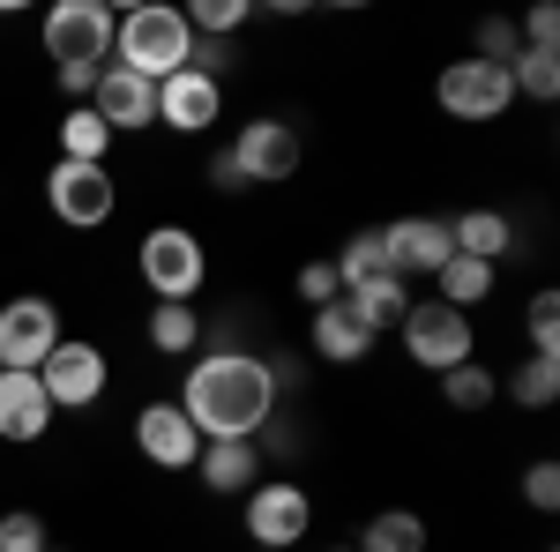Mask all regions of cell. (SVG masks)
Returning a JSON list of instances; mask_svg holds the SVG:
<instances>
[{
  "label": "cell",
  "instance_id": "cell-1",
  "mask_svg": "<svg viewBox=\"0 0 560 552\" xmlns=\"http://www.w3.org/2000/svg\"><path fill=\"white\" fill-rule=\"evenodd\" d=\"M179 411L202 441H255L261 425L277 419V388H269V366L255 351H210L187 366L179 381Z\"/></svg>",
  "mask_w": 560,
  "mask_h": 552
},
{
  "label": "cell",
  "instance_id": "cell-2",
  "mask_svg": "<svg viewBox=\"0 0 560 552\" xmlns=\"http://www.w3.org/2000/svg\"><path fill=\"white\" fill-rule=\"evenodd\" d=\"M113 8L105 0H52L45 8V52L60 60V90L68 97H90L97 75L113 68Z\"/></svg>",
  "mask_w": 560,
  "mask_h": 552
},
{
  "label": "cell",
  "instance_id": "cell-3",
  "mask_svg": "<svg viewBox=\"0 0 560 552\" xmlns=\"http://www.w3.org/2000/svg\"><path fill=\"white\" fill-rule=\"evenodd\" d=\"M187 45H195L187 15L150 0V8H128V15L113 23V68H128L142 83H165V75L187 68Z\"/></svg>",
  "mask_w": 560,
  "mask_h": 552
},
{
  "label": "cell",
  "instance_id": "cell-4",
  "mask_svg": "<svg viewBox=\"0 0 560 552\" xmlns=\"http://www.w3.org/2000/svg\"><path fill=\"white\" fill-rule=\"evenodd\" d=\"M135 269H142L150 298H187V306H195L202 277H210V255H202V239H195L187 224H150L142 247H135Z\"/></svg>",
  "mask_w": 560,
  "mask_h": 552
},
{
  "label": "cell",
  "instance_id": "cell-5",
  "mask_svg": "<svg viewBox=\"0 0 560 552\" xmlns=\"http://www.w3.org/2000/svg\"><path fill=\"white\" fill-rule=\"evenodd\" d=\"M404 351L427 366V374H448V366H464L478 359V337H471V314H456V306H441V298H419L404 321Z\"/></svg>",
  "mask_w": 560,
  "mask_h": 552
},
{
  "label": "cell",
  "instance_id": "cell-6",
  "mask_svg": "<svg viewBox=\"0 0 560 552\" xmlns=\"http://www.w3.org/2000/svg\"><path fill=\"white\" fill-rule=\"evenodd\" d=\"M60 337L68 329H60V306L52 298H38V292L8 298L0 306V374H38Z\"/></svg>",
  "mask_w": 560,
  "mask_h": 552
},
{
  "label": "cell",
  "instance_id": "cell-7",
  "mask_svg": "<svg viewBox=\"0 0 560 552\" xmlns=\"http://www.w3.org/2000/svg\"><path fill=\"white\" fill-rule=\"evenodd\" d=\"M433 97H441V113L448 120H501L509 105H516V83H509V68H493V60H448L441 68V83H433Z\"/></svg>",
  "mask_w": 560,
  "mask_h": 552
},
{
  "label": "cell",
  "instance_id": "cell-8",
  "mask_svg": "<svg viewBox=\"0 0 560 552\" xmlns=\"http://www.w3.org/2000/svg\"><path fill=\"white\" fill-rule=\"evenodd\" d=\"M38 388H45V403H52V411H90V403L113 388V366H105V351H97V343L60 337V343H52V359L38 366Z\"/></svg>",
  "mask_w": 560,
  "mask_h": 552
},
{
  "label": "cell",
  "instance_id": "cell-9",
  "mask_svg": "<svg viewBox=\"0 0 560 552\" xmlns=\"http://www.w3.org/2000/svg\"><path fill=\"white\" fill-rule=\"evenodd\" d=\"M306 522H314V493L292 485V478H261L255 493H247V538L269 552H300Z\"/></svg>",
  "mask_w": 560,
  "mask_h": 552
},
{
  "label": "cell",
  "instance_id": "cell-10",
  "mask_svg": "<svg viewBox=\"0 0 560 552\" xmlns=\"http://www.w3.org/2000/svg\"><path fill=\"white\" fill-rule=\"evenodd\" d=\"M45 202H52V216L60 224H75V232H97L105 216L120 210V187H113V172L105 165H60L45 172Z\"/></svg>",
  "mask_w": 560,
  "mask_h": 552
},
{
  "label": "cell",
  "instance_id": "cell-11",
  "mask_svg": "<svg viewBox=\"0 0 560 552\" xmlns=\"http://www.w3.org/2000/svg\"><path fill=\"white\" fill-rule=\"evenodd\" d=\"M224 150H232V165H240L247 187H277V179L300 172V128L292 120H247Z\"/></svg>",
  "mask_w": 560,
  "mask_h": 552
},
{
  "label": "cell",
  "instance_id": "cell-12",
  "mask_svg": "<svg viewBox=\"0 0 560 552\" xmlns=\"http://www.w3.org/2000/svg\"><path fill=\"white\" fill-rule=\"evenodd\" d=\"M135 448H142L158 470H195L202 433L187 425V411H179V403H165V396H158V403H142V411H135Z\"/></svg>",
  "mask_w": 560,
  "mask_h": 552
},
{
  "label": "cell",
  "instance_id": "cell-13",
  "mask_svg": "<svg viewBox=\"0 0 560 552\" xmlns=\"http://www.w3.org/2000/svg\"><path fill=\"white\" fill-rule=\"evenodd\" d=\"M382 239H388V269H396V277H433L441 261L456 255L448 216H396Z\"/></svg>",
  "mask_w": 560,
  "mask_h": 552
},
{
  "label": "cell",
  "instance_id": "cell-14",
  "mask_svg": "<svg viewBox=\"0 0 560 552\" xmlns=\"http://www.w3.org/2000/svg\"><path fill=\"white\" fill-rule=\"evenodd\" d=\"M158 120L173 134H202L224 120V83H210V75H195V68H179V75H165L158 83Z\"/></svg>",
  "mask_w": 560,
  "mask_h": 552
},
{
  "label": "cell",
  "instance_id": "cell-15",
  "mask_svg": "<svg viewBox=\"0 0 560 552\" xmlns=\"http://www.w3.org/2000/svg\"><path fill=\"white\" fill-rule=\"evenodd\" d=\"M97 105V120L113 134H135V128H158V83H142V75H128V68H105L97 75V90H90Z\"/></svg>",
  "mask_w": 560,
  "mask_h": 552
},
{
  "label": "cell",
  "instance_id": "cell-16",
  "mask_svg": "<svg viewBox=\"0 0 560 552\" xmlns=\"http://www.w3.org/2000/svg\"><path fill=\"white\" fill-rule=\"evenodd\" d=\"M52 403H45L38 374H0V441H45Z\"/></svg>",
  "mask_w": 560,
  "mask_h": 552
},
{
  "label": "cell",
  "instance_id": "cell-17",
  "mask_svg": "<svg viewBox=\"0 0 560 552\" xmlns=\"http://www.w3.org/2000/svg\"><path fill=\"white\" fill-rule=\"evenodd\" d=\"M195 470H202L210 493H255L261 485V448L255 441H202Z\"/></svg>",
  "mask_w": 560,
  "mask_h": 552
},
{
  "label": "cell",
  "instance_id": "cell-18",
  "mask_svg": "<svg viewBox=\"0 0 560 552\" xmlns=\"http://www.w3.org/2000/svg\"><path fill=\"white\" fill-rule=\"evenodd\" d=\"M306 343H314V359H329V366H359V359L374 351V329H359V321L345 314V298H337V306H322V314H314Z\"/></svg>",
  "mask_w": 560,
  "mask_h": 552
},
{
  "label": "cell",
  "instance_id": "cell-19",
  "mask_svg": "<svg viewBox=\"0 0 560 552\" xmlns=\"http://www.w3.org/2000/svg\"><path fill=\"white\" fill-rule=\"evenodd\" d=\"M345 314L359 321V329H396L404 314H411V292H404V277H374V284H351L345 292Z\"/></svg>",
  "mask_w": 560,
  "mask_h": 552
},
{
  "label": "cell",
  "instance_id": "cell-20",
  "mask_svg": "<svg viewBox=\"0 0 560 552\" xmlns=\"http://www.w3.org/2000/svg\"><path fill=\"white\" fill-rule=\"evenodd\" d=\"M456 255H471V261H501V255H516V224L501 210H464L456 224Z\"/></svg>",
  "mask_w": 560,
  "mask_h": 552
},
{
  "label": "cell",
  "instance_id": "cell-21",
  "mask_svg": "<svg viewBox=\"0 0 560 552\" xmlns=\"http://www.w3.org/2000/svg\"><path fill=\"white\" fill-rule=\"evenodd\" d=\"M433 284H441V306H456V314H471L478 298H493V261L448 255L441 269H433Z\"/></svg>",
  "mask_w": 560,
  "mask_h": 552
},
{
  "label": "cell",
  "instance_id": "cell-22",
  "mask_svg": "<svg viewBox=\"0 0 560 552\" xmlns=\"http://www.w3.org/2000/svg\"><path fill=\"white\" fill-rule=\"evenodd\" d=\"M150 343H158L165 359H187V351L202 343V314H195L187 298H158V306H150Z\"/></svg>",
  "mask_w": 560,
  "mask_h": 552
},
{
  "label": "cell",
  "instance_id": "cell-23",
  "mask_svg": "<svg viewBox=\"0 0 560 552\" xmlns=\"http://www.w3.org/2000/svg\"><path fill=\"white\" fill-rule=\"evenodd\" d=\"M351 552H427V522H419L411 508H382L366 530H359Z\"/></svg>",
  "mask_w": 560,
  "mask_h": 552
},
{
  "label": "cell",
  "instance_id": "cell-24",
  "mask_svg": "<svg viewBox=\"0 0 560 552\" xmlns=\"http://www.w3.org/2000/svg\"><path fill=\"white\" fill-rule=\"evenodd\" d=\"M60 157H68V165H105V157H113V128H105L90 105H75V113L60 120Z\"/></svg>",
  "mask_w": 560,
  "mask_h": 552
},
{
  "label": "cell",
  "instance_id": "cell-25",
  "mask_svg": "<svg viewBox=\"0 0 560 552\" xmlns=\"http://www.w3.org/2000/svg\"><path fill=\"white\" fill-rule=\"evenodd\" d=\"M374 277H396V269H388V239L382 232H351L345 247H337V284H374Z\"/></svg>",
  "mask_w": 560,
  "mask_h": 552
},
{
  "label": "cell",
  "instance_id": "cell-26",
  "mask_svg": "<svg viewBox=\"0 0 560 552\" xmlns=\"http://www.w3.org/2000/svg\"><path fill=\"white\" fill-rule=\"evenodd\" d=\"M501 396H516L523 411H546V403L560 396V359H538V351H530V359H523L516 374L501 381Z\"/></svg>",
  "mask_w": 560,
  "mask_h": 552
},
{
  "label": "cell",
  "instance_id": "cell-27",
  "mask_svg": "<svg viewBox=\"0 0 560 552\" xmlns=\"http://www.w3.org/2000/svg\"><path fill=\"white\" fill-rule=\"evenodd\" d=\"M441 396H448V411H486V403L501 396V381H493L478 359H464V366H448V374H441Z\"/></svg>",
  "mask_w": 560,
  "mask_h": 552
},
{
  "label": "cell",
  "instance_id": "cell-28",
  "mask_svg": "<svg viewBox=\"0 0 560 552\" xmlns=\"http://www.w3.org/2000/svg\"><path fill=\"white\" fill-rule=\"evenodd\" d=\"M509 83H516V97H538V105L560 97V52H530L523 45L516 60H509Z\"/></svg>",
  "mask_w": 560,
  "mask_h": 552
},
{
  "label": "cell",
  "instance_id": "cell-29",
  "mask_svg": "<svg viewBox=\"0 0 560 552\" xmlns=\"http://www.w3.org/2000/svg\"><path fill=\"white\" fill-rule=\"evenodd\" d=\"M179 15H187V31H195V38H232L255 8H247V0H195V8H179Z\"/></svg>",
  "mask_w": 560,
  "mask_h": 552
},
{
  "label": "cell",
  "instance_id": "cell-30",
  "mask_svg": "<svg viewBox=\"0 0 560 552\" xmlns=\"http://www.w3.org/2000/svg\"><path fill=\"white\" fill-rule=\"evenodd\" d=\"M0 552H52L45 515L38 508H8V515H0Z\"/></svg>",
  "mask_w": 560,
  "mask_h": 552
},
{
  "label": "cell",
  "instance_id": "cell-31",
  "mask_svg": "<svg viewBox=\"0 0 560 552\" xmlns=\"http://www.w3.org/2000/svg\"><path fill=\"white\" fill-rule=\"evenodd\" d=\"M530 351L538 359H560V292L530 298Z\"/></svg>",
  "mask_w": 560,
  "mask_h": 552
},
{
  "label": "cell",
  "instance_id": "cell-32",
  "mask_svg": "<svg viewBox=\"0 0 560 552\" xmlns=\"http://www.w3.org/2000/svg\"><path fill=\"white\" fill-rule=\"evenodd\" d=\"M516 52H523V38H516V23H509V15H486V23H478V52H471V60H493V68H509Z\"/></svg>",
  "mask_w": 560,
  "mask_h": 552
},
{
  "label": "cell",
  "instance_id": "cell-33",
  "mask_svg": "<svg viewBox=\"0 0 560 552\" xmlns=\"http://www.w3.org/2000/svg\"><path fill=\"white\" fill-rule=\"evenodd\" d=\"M300 298L314 306V314H322V306H337V298H345V284H337V261H306V269H300Z\"/></svg>",
  "mask_w": 560,
  "mask_h": 552
},
{
  "label": "cell",
  "instance_id": "cell-34",
  "mask_svg": "<svg viewBox=\"0 0 560 552\" xmlns=\"http://www.w3.org/2000/svg\"><path fill=\"white\" fill-rule=\"evenodd\" d=\"M232 60H240L232 38H195V45H187V68H195V75H210V83H224V68H232Z\"/></svg>",
  "mask_w": 560,
  "mask_h": 552
},
{
  "label": "cell",
  "instance_id": "cell-35",
  "mask_svg": "<svg viewBox=\"0 0 560 552\" xmlns=\"http://www.w3.org/2000/svg\"><path fill=\"white\" fill-rule=\"evenodd\" d=\"M523 501H530V508H560V463H530L523 470Z\"/></svg>",
  "mask_w": 560,
  "mask_h": 552
},
{
  "label": "cell",
  "instance_id": "cell-36",
  "mask_svg": "<svg viewBox=\"0 0 560 552\" xmlns=\"http://www.w3.org/2000/svg\"><path fill=\"white\" fill-rule=\"evenodd\" d=\"M560 8H530V15H523V45H530V52H560Z\"/></svg>",
  "mask_w": 560,
  "mask_h": 552
},
{
  "label": "cell",
  "instance_id": "cell-37",
  "mask_svg": "<svg viewBox=\"0 0 560 552\" xmlns=\"http://www.w3.org/2000/svg\"><path fill=\"white\" fill-rule=\"evenodd\" d=\"M210 187H217V195H240V187H247L240 165H232V150H217V157H210Z\"/></svg>",
  "mask_w": 560,
  "mask_h": 552
},
{
  "label": "cell",
  "instance_id": "cell-38",
  "mask_svg": "<svg viewBox=\"0 0 560 552\" xmlns=\"http://www.w3.org/2000/svg\"><path fill=\"white\" fill-rule=\"evenodd\" d=\"M329 552H351V545H329Z\"/></svg>",
  "mask_w": 560,
  "mask_h": 552
},
{
  "label": "cell",
  "instance_id": "cell-39",
  "mask_svg": "<svg viewBox=\"0 0 560 552\" xmlns=\"http://www.w3.org/2000/svg\"><path fill=\"white\" fill-rule=\"evenodd\" d=\"M255 552H269V545H255Z\"/></svg>",
  "mask_w": 560,
  "mask_h": 552
}]
</instances>
